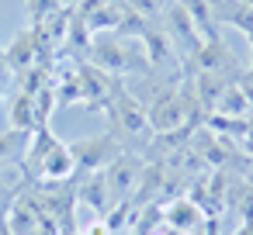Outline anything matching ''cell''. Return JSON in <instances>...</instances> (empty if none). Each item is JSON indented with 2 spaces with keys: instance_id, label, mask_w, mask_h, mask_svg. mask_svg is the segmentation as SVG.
<instances>
[{
  "instance_id": "1",
  "label": "cell",
  "mask_w": 253,
  "mask_h": 235,
  "mask_svg": "<svg viewBox=\"0 0 253 235\" xmlns=\"http://www.w3.org/2000/svg\"><path fill=\"white\" fill-rule=\"evenodd\" d=\"M108 118H111V135L125 145V152H139L153 142V128H149V118H146V107L128 94V90H118L108 104H104Z\"/></svg>"
},
{
  "instance_id": "2",
  "label": "cell",
  "mask_w": 253,
  "mask_h": 235,
  "mask_svg": "<svg viewBox=\"0 0 253 235\" xmlns=\"http://www.w3.org/2000/svg\"><path fill=\"white\" fill-rule=\"evenodd\" d=\"M101 173H104V183H108L111 201L122 204V201H128V197L139 190L142 173H146V159H142L139 152H122V156H118L111 166H104Z\"/></svg>"
},
{
  "instance_id": "3",
  "label": "cell",
  "mask_w": 253,
  "mask_h": 235,
  "mask_svg": "<svg viewBox=\"0 0 253 235\" xmlns=\"http://www.w3.org/2000/svg\"><path fill=\"white\" fill-rule=\"evenodd\" d=\"M70 152H73L77 173H97V169L111 166V163L125 152V145H122L111 132H104V135H94V138L73 142V145H70Z\"/></svg>"
},
{
  "instance_id": "4",
  "label": "cell",
  "mask_w": 253,
  "mask_h": 235,
  "mask_svg": "<svg viewBox=\"0 0 253 235\" xmlns=\"http://www.w3.org/2000/svg\"><path fill=\"white\" fill-rule=\"evenodd\" d=\"M11 80V66H7V56H4V45H0V87H7Z\"/></svg>"
},
{
  "instance_id": "5",
  "label": "cell",
  "mask_w": 253,
  "mask_h": 235,
  "mask_svg": "<svg viewBox=\"0 0 253 235\" xmlns=\"http://www.w3.org/2000/svg\"><path fill=\"white\" fill-rule=\"evenodd\" d=\"M0 97H4V87H0Z\"/></svg>"
}]
</instances>
